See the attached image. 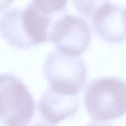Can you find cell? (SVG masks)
<instances>
[{
	"instance_id": "6da1fadb",
	"label": "cell",
	"mask_w": 126,
	"mask_h": 126,
	"mask_svg": "<svg viewBox=\"0 0 126 126\" xmlns=\"http://www.w3.org/2000/svg\"><path fill=\"white\" fill-rule=\"evenodd\" d=\"M84 103L95 121H108L122 116L126 113V82L112 76L92 79L85 88Z\"/></svg>"
},
{
	"instance_id": "3957f363",
	"label": "cell",
	"mask_w": 126,
	"mask_h": 126,
	"mask_svg": "<svg viewBox=\"0 0 126 126\" xmlns=\"http://www.w3.org/2000/svg\"><path fill=\"white\" fill-rule=\"evenodd\" d=\"M49 87L59 93L77 95L84 86L87 69L80 56L67 55L55 49L48 54L43 65Z\"/></svg>"
},
{
	"instance_id": "8992f818",
	"label": "cell",
	"mask_w": 126,
	"mask_h": 126,
	"mask_svg": "<svg viewBox=\"0 0 126 126\" xmlns=\"http://www.w3.org/2000/svg\"><path fill=\"white\" fill-rule=\"evenodd\" d=\"M91 33L86 21L71 14L63 16L54 25L50 41L61 52L80 56L90 45Z\"/></svg>"
},
{
	"instance_id": "7a4b0ae2",
	"label": "cell",
	"mask_w": 126,
	"mask_h": 126,
	"mask_svg": "<svg viewBox=\"0 0 126 126\" xmlns=\"http://www.w3.org/2000/svg\"><path fill=\"white\" fill-rule=\"evenodd\" d=\"M38 110L32 94L16 75L0 74V122L4 126H27Z\"/></svg>"
},
{
	"instance_id": "277c9868",
	"label": "cell",
	"mask_w": 126,
	"mask_h": 126,
	"mask_svg": "<svg viewBox=\"0 0 126 126\" xmlns=\"http://www.w3.org/2000/svg\"><path fill=\"white\" fill-rule=\"evenodd\" d=\"M75 6L90 20L98 36L110 43L126 39L125 7L109 1H75Z\"/></svg>"
},
{
	"instance_id": "52a82bcc",
	"label": "cell",
	"mask_w": 126,
	"mask_h": 126,
	"mask_svg": "<svg viewBox=\"0 0 126 126\" xmlns=\"http://www.w3.org/2000/svg\"><path fill=\"white\" fill-rule=\"evenodd\" d=\"M77 95L59 93L48 87L42 94L38 107L42 115L54 125L74 116L79 110Z\"/></svg>"
},
{
	"instance_id": "9c48e42d",
	"label": "cell",
	"mask_w": 126,
	"mask_h": 126,
	"mask_svg": "<svg viewBox=\"0 0 126 126\" xmlns=\"http://www.w3.org/2000/svg\"><path fill=\"white\" fill-rule=\"evenodd\" d=\"M125 13H126V7H125Z\"/></svg>"
},
{
	"instance_id": "5b68a950",
	"label": "cell",
	"mask_w": 126,
	"mask_h": 126,
	"mask_svg": "<svg viewBox=\"0 0 126 126\" xmlns=\"http://www.w3.org/2000/svg\"><path fill=\"white\" fill-rule=\"evenodd\" d=\"M67 3L64 1H32L25 8H21V21L33 46L50 41L55 24L67 14Z\"/></svg>"
},
{
	"instance_id": "ba28073f",
	"label": "cell",
	"mask_w": 126,
	"mask_h": 126,
	"mask_svg": "<svg viewBox=\"0 0 126 126\" xmlns=\"http://www.w3.org/2000/svg\"><path fill=\"white\" fill-rule=\"evenodd\" d=\"M85 126H112L111 124H107L104 122H90V123H88Z\"/></svg>"
}]
</instances>
